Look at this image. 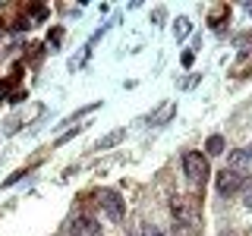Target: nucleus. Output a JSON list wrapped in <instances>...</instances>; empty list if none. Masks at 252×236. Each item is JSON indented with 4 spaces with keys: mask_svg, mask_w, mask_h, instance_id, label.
<instances>
[{
    "mask_svg": "<svg viewBox=\"0 0 252 236\" xmlns=\"http://www.w3.org/2000/svg\"><path fill=\"white\" fill-rule=\"evenodd\" d=\"M208 157L202 151H186L183 154V173L189 179V186H205L208 183Z\"/></svg>",
    "mask_w": 252,
    "mask_h": 236,
    "instance_id": "f257e3e1",
    "label": "nucleus"
},
{
    "mask_svg": "<svg viewBox=\"0 0 252 236\" xmlns=\"http://www.w3.org/2000/svg\"><path fill=\"white\" fill-rule=\"evenodd\" d=\"M101 208L107 211V217L114 220V224H120L123 214H126V202H123V195L120 192H114V189H101Z\"/></svg>",
    "mask_w": 252,
    "mask_h": 236,
    "instance_id": "f03ea898",
    "label": "nucleus"
},
{
    "mask_svg": "<svg viewBox=\"0 0 252 236\" xmlns=\"http://www.w3.org/2000/svg\"><path fill=\"white\" fill-rule=\"evenodd\" d=\"M243 186V177L236 170H230V167H224V170H218V195H233L236 189Z\"/></svg>",
    "mask_w": 252,
    "mask_h": 236,
    "instance_id": "7ed1b4c3",
    "label": "nucleus"
},
{
    "mask_svg": "<svg viewBox=\"0 0 252 236\" xmlns=\"http://www.w3.org/2000/svg\"><path fill=\"white\" fill-rule=\"evenodd\" d=\"M227 167L236 170L240 177H243L246 170H252V145H246V148H236V151L227 154Z\"/></svg>",
    "mask_w": 252,
    "mask_h": 236,
    "instance_id": "20e7f679",
    "label": "nucleus"
},
{
    "mask_svg": "<svg viewBox=\"0 0 252 236\" xmlns=\"http://www.w3.org/2000/svg\"><path fill=\"white\" fill-rule=\"evenodd\" d=\"M173 114H177V104H173V101H161V104H158L152 114L145 117V123H148V126H164Z\"/></svg>",
    "mask_w": 252,
    "mask_h": 236,
    "instance_id": "39448f33",
    "label": "nucleus"
},
{
    "mask_svg": "<svg viewBox=\"0 0 252 236\" xmlns=\"http://www.w3.org/2000/svg\"><path fill=\"white\" fill-rule=\"evenodd\" d=\"M69 236H101V227L92 217H76L69 224Z\"/></svg>",
    "mask_w": 252,
    "mask_h": 236,
    "instance_id": "423d86ee",
    "label": "nucleus"
},
{
    "mask_svg": "<svg viewBox=\"0 0 252 236\" xmlns=\"http://www.w3.org/2000/svg\"><path fill=\"white\" fill-rule=\"evenodd\" d=\"M123 139H126V129H114V132H107L104 139H98V142H94V151H107V148L120 145Z\"/></svg>",
    "mask_w": 252,
    "mask_h": 236,
    "instance_id": "0eeeda50",
    "label": "nucleus"
},
{
    "mask_svg": "<svg viewBox=\"0 0 252 236\" xmlns=\"http://www.w3.org/2000/svg\"><path fill=\"white\" fill-rule=\"evenodd\" d=\"M189 31H192V22H189V16H180V19L173 22V38H177V41H183Z\"/></svg>",
    "mask_w": 252,
    "mask_h": 236,
    "instance_id": "6e6552de",
    "label": "nucleus"
},
{
    "mask_svg": "<svg viewBox=\"0 0 252 236\" xmlns=\"http://www.w3.org/2000/svg\"><path fill=\"white\" fill-rule=\"evenodd\" d=\"M173 230H177V236H202L199 227H195V220H173Z\"/></svg>",
    "mask_w": 252,
    "mask_h": 236,
    "instance_id": "1a4fd4ad",
    "label": "nucleus"
},
{
    "mask_svg": "<svg viewBox=\"0 0 252 236\" xmlns=\"http://www.w3.org/2000/svg\"><path fill=\"white\" fill-rule=\"evenodd\" d=\"M224 145H227L224 136H208V142H205V154H211V157L224 154Z\"/></svg>",
    "mask_w": 252,
    "mask_h": 236,
    "instance_id": "9d476101",
    "label": "nucleus"
},
{
    "mask_svg": "<svg viewBox=\"0 0 252 236\" xmlns=\"http://www.w3.org/2000/svg\"><path fill=\"white\" fill-rule=\"evenodd\" d=\"M243 205H246V208H252V177H246L243 179Z\"/></svg>",
    "mask_w": 252,
    "mask_h": 236,
    "instance_id": "9b49d317",
    "label": "nucleus"
},
{
    "mask_svg": "<svg viewBox=\"0 0 252 236\" xmlns=\"http://www.w3.org/2000/svg\"><path fill=\"white\" fill-rule=\"evenodd\" d=\"M224 16H230V6H218V10L215 13H211V26H220V19H224Z\"/></svg>",
    "mask_w": 252,
    "mask_h": 236,
    "instance_id": "f8f14e48",
    "label": "nucleus"
},
{
    "mask_svg": "<svg viewBox=\"0 0 252 236\" xmlns=\"http://www.w3.org/2000/svg\"><path fill=\"white\" fill-rule=\"evenodd\" d=\"M29 13H32V16H35V19H38V22H41V19H44V16H47V6H41V3H35V6H29Z\"/></svg>",
    "mask_w": 252,
    "mask_h": 236,
    "instance_id": "ddd939ff",
    "label": "nucleus"
},
{
    "mask_svg": "<svg viewBox=\"0 0 252 236\" xmlns=\"http://www.w3.org/2000/svg\"><path fill=\"white\" fill-rule=\"evenodd\" d=\"M26 173H29L26 167H22V170H16V173H13V177H10V179H6V183H3V189H10L13 183H19V179H22V177H26Z\"/></svg>",
    "mask_w": 252,
    "mask_h": 236,
    "instance_id": "4468645a",
    "label": "nucleus"
},
{
    "mask_svg": "<svg viewBox=\"0 0 252 236\" xmlns=\"http://www.w3.org/2000/svg\"><path fill=\"white\" fill-rule=\"evenodd\" d=\"M60 38H63V29H54V31H51V47H54V51H57V47H60V44H57Z\"/></svg>",
    "mask_w": 252,
    "mask_h": 236,
    "instance_id": "2eb2a0df",
    "label": "nucleus"
},
{
    "mask_svg": "<svg viewBox=\"0 0 252 236\" xmlns=\"http://www.w3.org/2000/svg\"><path fill=\"white\" fill-rule=\"evenodd\" d=\"M10 85H13V79H3V82H0V101L6 98V91H10Z\"/></svg>",
    "mask_w": 252,
    "mask_h": 236,
    "instance_id": "dca6fc26",
    "label": "nucleus"
},
{
    "mask_svg": "<svg viewBox=\"0 0 252 236\" xmlns=\"http://www.w3.org/2000/svg\"><path fill=\"white\" fill-rule=\"evenodd\" d=\"M142 236H164V233H161V230H158V227H155V224H148V227H145V230H142Z\"/></svg>",
    "mask_w": 252,
    "mask_h": 236,
    "instance_id": "f3484780",
    "label": "nucleus"
},
{
    "mask_svg": "<svg viewBox=\"0 0 252 236\" xmlns=\"http://www.w3.org/2000/svg\"><path fill=\"white\" fill-rule=\"evenodd\" d=\"M192 60H195V54H192V51H186L183 57H180V63H183V66H192Z\"/></svg>",
    "mask_w": 252,
    "mask_h": 236,
    "instance_id": "a211bd4d",
    "label": "nucleus"
},
{
    "mask_svg": "<svg viewBox=\"0 0 252 236\" xmlns=\"http://www.w3.org/2000/svg\"><path fill=\"white\" fill-rule=\"evenodd\" d=\"M243 10H246V13H249V19H252V0H249V3H243Z\"/></svg>",
    "mask_w": 252,
    "mask_h": 236,
    "instance_id": "6ab92c4d",
    "label": "nucleus"
},
{
    "mask_svg": "<svg viewBox=\"0 0 252 236\" xmlns=\"http://www.w3.org/2000/svg\"><path fill=\"white\" fill-rule=\"evenodd\" d=\"M224 236H233V233H224Z\"/></svg>",
    "mask_w": 252,
    "mask_h": 236,
    "instance_id": "aec40b11",
    "label": "nucleus"
}]
</instances>
